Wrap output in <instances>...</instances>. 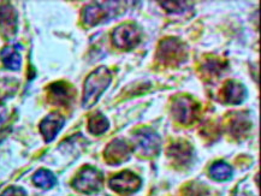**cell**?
Segmentation results:
<instances>
[{"label": "cell", "mask_w": 261, "mask_h": 196, "mask_svg": "<svg viewBox=\"0 0 261 196\" xmlns=\"http://www.w3.org/2000/svg\"><path fill=\"white\" fill-rule=\"evenodd\" d=\"M110 83H111V72L105 66H101L92 72L86 79L85 89H83V107L89 108L94 106Z\"/></svg>", "instance_id": "6da1fadb"}, {"label": "cell", "mask_w": 261, "mask_h": 196, "mask_svg": "<svg viewBox=\"0 0 261 196\" xmlns=\"http://www.w3.org/2000/svg\"><path fill=\"white\" fill-rule=\"evenodd\" d=\"M73 188L79 191L92 194V192L99 191L102 187V175L101 172L93 167H86L80 172L77 177L73 181Z\"/></svg>", "instance_id": "7a4b0ae2"}, {"label": "cell", "mask_w": 261, "mask_h": 196, "mask_svg": "<svg viewBox=\"0 0 261 196\" xmlns=\"http://www.w3.org/2000/svg\"><path fill=\"white\" fill-rule=\"evenodd\" d=\"M141 40L139 28L135 24H123L118 26L112 35V41L120 49H130L139 44Z\"/></svg>", "instance_id": "3957f363"}, {"label": "cell", "mask_w": 261, "mask_h": 196, "mask_svg": "<svg viewBox=\"0 0 261 196\" xmlns=\"http://www.w3.org/2000/svg\"><path fill=\"white\" fill-rule=\"evenodd\" d=\"M172 114L177 121L183 124H190L195 121L199 114V105L192 99L183 96L173 102Z\"/></svg>", "instance_id": "277c9868"}, {"label": "cell", "mask_w": 261, "mask_h": 196, "mask_svg": "<svg viewBox=\"0 0 261 196\" xmlns=\"http://www.w3.org/2000/svg\"><path fill=\"white\" fill-rule=\"evenodd\" d=\"M158 134L154 131L148 130V129H142L139 130L134 135V141L136 144V148L141 152V154L148 155H155L159 153L160 148V141H159Z\"/></svg>", "instance_id": "5b68a950"}, {"label": "cell", "mask_w": 261, "mask_h": 196, "mask_svg": "<svg viewBox=\"0 0 261 196\" xmlns=\"http://www.w3.org/2000/svg\"><path fill=\"white\" fill-rule=\"evenodd\" d=\"M115 3H106V4H92L86 6L83 10V21L88 25H96L99 23L105 22L111 18L112 10L116 6Z\"/></svg>", "instance_id": "8992f818"}, {"label": "cell", "mask_w": 261, "mask_h": 196, "mask_svg": "<svg viewBox=\"0 0 261 196\" xmlns=\"http://www.w3.org/2000/svg\"><path fill=\"white\" fill-rule=\"evenodd\" d=\"M110 187L119 194H132L141 187V179L130 171H124L110 181Z\"/></svg>", "instance_id": "52a82bcc"}, {"label": "cell", "mask_w": 261, "mask_h": 196, "mask_svg": "<svg viewBox=\"0 0 261 196\" xmlns=\"http://www.w3.org/2000/svg\"><path fill=\"white\" fill-rule=\"evenodd\" d=\"M130 155V148L126 142L123 139H115L107 147L105 158L109 164L118 165L120 162L128 160Z\"/></svg>", "instance_id": "ba28073f"}, {"label": "cell", "mask_w": 261, "mask_h": 196, "mask_svg": "<svg viewBox=\"0 0 261 196\" xmlns=\"http://www.w3.org/2000/svg\"><path fill=\"white\" fill-rule=\"evenodd\" d=\"M182 55H184L183 45L179 44L178 40L167 39L160 45L159 57L164 63L179 62Z\"/></svg>", "instance_id": "9c48e42d"}, {"label": "cell", "mask_w": 261, "mask_h": 196, "mask_svg": "<svg viewBox=\"0 0 261 196\" xmlns=\"http://www.w3.org/2000/svg\"><path fill=\"white\" fill-rule=\"evenodd\" d=\"M63 125H64V118L59 114H51L43 119L40 124V130H41L46 142H51L52 139H55Z\"/></svg>", "instance_id": "30bf717a"}, {"label": "cell", "mask_w": 261, "mask_h": 196, "mask_svg": "<svg viewBox=\"0 0 261 196\" xmlns=\"http://www.w3.org/2000/svg\"><path fill=\"white\" fill-rule=\"evenodd\" d=\"M16 23L17 16L11 5L0 6V28L5 33V35L12 36L16 33Z\"/></svg>", "instance_id": "8fae6325"}, {"label": "cell", "mask_w": 261, "mask_h": 196, "mask_svg": "<svg viewBox=\"0 0 261 196\" xmlns=\"http://www.w3.org/2000/svg\"><path fill=\"white\" fill-rule=\"evenodd\" d=\"M51 100L57 105H68L72 99V89L64 82H57L49 86Z\"/></svg>", "instance_id": "7c38bea8"}, {"label": "cell", "mask_w": 261, "mask_h": 196, "mask_svg": "<svg viewBox=\"0 0 261 196\" xmlns=\"http://www.w3.org/2000/svg\"><path fill=\"white\" fill-rule=\"evenodd\" d=\"M246 96V89L242 85L233 81L227 82L223 91V99L229 104H241Z\"/></svg>", "instance_id": "4fadbf2b"}, {"label": "cell", "mask_w": 261, "mask_h": 196, "mask_svg": "<svg viewBox=\"0 0 261 196\" xmlns=\"http://www.w3.org/2000/svg\"><path fill=\"white\" fill-rule=\"evenodd\" d=\"M0 57L4 63V65L10 70H19L22 64V58L19 54L17 48L13 47V46H8L3 49L0 53Z\"/></svg>", "instance_id": "5bb4252c"}, {"label": "cell", "mask_w": 261, "mask_h": 196, "mask_svg": "<svg viewBox=\"0 0 261 196\" xmlns=\"http://www.w3.org/2000/svg\"><path fill=\"white\" fill-rule=\"evenodd\" d=\"M167 153L173 159H176L179 164L188 162L192 159V148L189 147L188 144H184V142H177V144L172 145Z\"/></svg>", "instance_id": "9a60e30c"}, {"label": "cell", "mask_w": 261, "mask_h": 196, "mask_svg": "<svg viewBox=\"0 0 261 196\" xmlns=\"http://www.w3.org/2000/svg\"><path fill=\"white\" fill-rule=\"evenodd\" d=\"M211 177L217 179V181H226L232 176V169L224 161H217L211 166L210 169Z\"/></svg>", "instance_id": "2e32d148"}, {"label": "cell", "mask_w": 261, "mask_h": 196, "mask_svg": "<svg viewBox=\"0 0 261 196\" xmlns=\"http://www.w3.org/2000/svg\"><path fill=\"white\" fill-rule=\"evenodd\" d=\"M110 123L107 118L101 114H95L89 121V131L94 135H100L107 130Z\"/></svg>", "instance_id": "e0dca14e"}, {"label": "cell", "mask_w": 261, "mask_h": 196, "mask_svg": "<svg viewBox=\"0 0 261 196\" xmlns=\"http://www.w3.org/2000/svg\"><path fill=\"white\" fill-rule=\"evenodd\" d=\"M33 182H34L35 185H38L40 188L49 189L56 184V177L53 176L52 172H49L47 170H40L34 175Z\"/></svg>", "instance_id": "ac0fdd59"}, {"label": "cell", "mask_w": 261, "mask_h": 196, "mask_svg": "<svg viewBox=\"0 0 261 196\" xmlns=\"http://www.w3.org/2000/svg\"><path fill=\"white\" fill-rule=\"evenodd\" d=\"M160 4L163 5L164 9L167 10V12H171V13H180L183 12L184 10L188 9V5L187 3L184 2H162Z\"/></svg>", "instance_id": "d6986e66"}, {"label": "cell", "mask_w": 261, "mask_h": 196, "mask_svg": "<svg viewBox=\"0 0 261 196\" xmlns=\"http://www.w3.org/2000/svg\"><path fill=\"white\" fill-rule=\"evenodd\" d=\"M2 196H25V192L21 188H9L3 192Z\"/></svg>", "instance_id": "ffe728a7"}, {"label": "cell", "mask_w": 261, "mask_h": 196, "mask_svg": "<svg viewBox=\"0 0 261 196\" xmlns=\"http://www.w3.org/2000/svg\"><path fill=\"white\" fill-rule=\"evenodd\" d=\"M6 119V109L3 105H0V125L5 122Z\"/></svg>", "instance_id": "44dd1931"}]
</instances>
